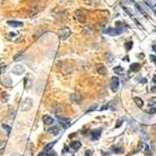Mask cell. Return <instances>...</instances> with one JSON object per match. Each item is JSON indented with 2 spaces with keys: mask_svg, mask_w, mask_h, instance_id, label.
Here are the masks:
<instances>
[{
  "mask_svg": "<svg viewBox=\"0 0 156 156\" xmlns=\"http://www.w3.org/2000/svg\"><path fill=\"white\" fill-rule=\"evenodd\" d=\"M33 107V100L30 98H25L24 100H22V102L20 103V109L22 111H29L31 110Z\"/></svg>",
  "mask_w": 156,
  "mask_h": 156,
  "instance_id": "cell-1",
  "label": "cell"
},
{
  "mask_svg": "<svg viewBox=\"0 0 156 156\" xmlns=\"http://www.w3.org/2000/svg\"><path fill=\"white\" fill-rule=\"evenodd\" d=\"M117 24H118L117 28H109V29H107L106 33L109 34V35H119V34H121L122 31H123V29L120 26V22H118Z\"/></svg>",
  "mask_w": 156,
  "mask_h": 156,
  "instance_id": "cell-2",
  "label": "cell"
},
{
  "mask_svg": "<svg viewBox=\"0 0 156 156\" xmlns=\"http://www.w3.org/2000/svg\"><path fill=\"white\" fill-rule=\"evenodd\" d=\"M70 34H72V31H70L68 28H63V29H61V30L58 31V38H59L62 41H64V40L68 39V38L70 36Z\"/></svg>",
  "mask_w": 156,
  "mask_h": 156,
  "instance_id": "cell-3",
  "label": "cell"
},
{
  "mask_svg": "<svg viewBox=\"0 0 156 156\" xmlns=\"http://www.w3.org/2000/svg\"><path fill=\"white\" fill-rule=\"evenodd\" d=\"M75 16H76V20L78 22H80V23H84L86 21V13L82 10H80V9L75 12Z\"/></svg>",
  "mask_w": 156,
  "mask_h": 156,
  "instance_id": "cell-4",
  "label": "cell"
},
{
  "mask_svg": "<svg viewBox=\"0 0 156 156\" xmlns=\"http://www.w3.org/2000/svg\"><path fill=\"white\" fill-rule=\"evenodd\" d=\"M58 122H59V124H61L64 129H67V128L69 126V124H70V120H69V119H67V118H62V117H58Z\"/></svg>",
  "mask_w": 156,
  "mask_h": 156,
  "instance_id": "cell-5",
  "label": "cell"
},
{
  "mask_svg": "<svg viewBox=\"0 0 156 156\" xmlns=\"http://www.w3.org/2000/svg\"><path fill=\"white\" fill-rule=\"evenodd\" d=\"M118 88H119V78L118 77H112V79H111V89L113 92L118 90Z\"/></svg>",
  "mask_w": 156,
  "mask_h": 156,
  "instance_id": "cell-6",
  "label": "cell"
},
{
  "mask_svg": "<svg viewBox=\"0 0 156 156\" xmlns=\"http://www.w3.org/2000/svg\"><path fill=\"white\" fill-rule=\"evenodd\" d=\"M12 73L16 75H22L24 73V67L22 65H16L13 67V69H12Z\"/></svg>",
  "mask_w": 156,
  "mask_h": 156,
  "instance_id": "cell-7",
  "label": "cell"
},
{
  "mask_svg": "<svg viewBox=\"0 0 156 156\" xmlns=\"http://www.w3.org/2000/svg\"><path fill=\"white\" fill-rule=\"evenodd\" d=\"M70 100H72V102H74L75 105H80V102H82V97H80V95L73 93V95L70 96Z\"/></svg>",
  "mask_w": 156,
  "mask_h": 156,
  "instance_id": "cell-8",
  "label": "cell"
},
{
  "mask_svg": "<svg viewBox=\"0 0 156 156\" xmlns=\"http://www.w3.org/2000/svg\"><path fill=\"white\" fill-rule=\"evenodd\" d=\"M96 69H97V72H98L100 75L107 74V68H106V66L103 65V64H98V65H96Z\"/></svg>",
  "mask_w": 156,
  "mask_h": 156,
  "instance_id": "cell-9",
  "label": "cell"
},
{
  "mask_svg": "<svg viewBox=\"0 0 156 156\" xmlns=\"http://www.w3.org/2000/svg\"><path fill=\"white\" fill-rule=\"evenodd\" d=\"M53 111H54V113L59 117V115H62V112H63V108L61 107V105H58V103H55L54 106H53Z\"/></svg>",
  "mask_w": 156,
  "mask_h": 156,
  "instance_id": "cell-10",
  "label": "cell"
},
{
  "mask_svg": "<svg viewBox=\"0 0 156 156\" xmlns=\"http://www.w3.org/2000/svg\"><path fill=\"white\" fill-rule=\"evenodd\" d=\"M101 135V129H98V130H95V131L91 132V140L96 141L98 140Z\"/></svg>",
  "mask_w": 156,
  "mask_h": 156,
  "instance_id": "cell-11",
  "label": "cell"
},
{
  "mask_svg": "<svg viewBox=\"0 0 156 156\" xmlns=\"http://www.w3.org/2000/svg\"><path fill=\"white\" fill-rule=\"evenodd\" d=\"M43 122L46 125H51V124L54 123V119L52 117H49V115H44L43 117Z\"/></svg>",
  "mask_w": 156,
  "mask_h": 156,
  "instance_id": "cell-12",
  "label": "cell"
},
{
  "mask_svg": "<svg viewBox=\"0 0 156 156\" xmlns=\"http://www.w3.org/2000/svg\"><path fill=\"white\" fill-rule=\"evenodd\" d=\"M2 84L6 86V87H11L12 86V80H11V78L10 77H7V76H5V77H2Z\"/></svg>",
  "mask_w": 156,
  "mask_h": 156,
  "instance_id": "cell-13",
  "label": "cell"
},
{
  "mask_svg": "<svg viewBox=\"0 0 156 156\" xmlns=\"http://www.w3.org/2000/svg\"><path fill=\"white\" fill-rule=\"evenodd\" d=\"M20 38V33H16V32H10L8 34V39L10 41H16L18 39Z\"/></svg>",
  "mask_w": 156,
  "mask_h": 156,
  "instance_id": "cell-14",
  "label": "cell"
},
{
  "mask_svg": "<svg viewBox=\"0 0 156 156\" xmlns=\"http://www.w3.org/2000/svg\"><path fill=\"white\" fill-rule=\"evenodd\" d=\"M70 147L73 148L74 151H78L79 148L82 147V143L79 141H74V142L70 143Z\"/></svg>",
  "mask_w": 156,
  "mask_h": 156,
  "instance_id": "cell-15",
  "label": "cell"
},
{
  "mask_svg": "<svg viewBox=\"0 0 156 156\" xmlns=\"http://www.w3.org/2000/svg\"><path fill=\"white\" fill-rule=\"evenodd\" d=\"M8 25L13 26V28H21L23 26V23L20 21H8Z\"/></svg>",
  "mask_w": 156,
  "mask_h": 156,
  "instance_id": "cell-16",
  "label": "cell"
},
{
  "mask_svg": "<svg viewBox=\"0 0 156 156\" xmlns=\"http://www.w3.org/2000/svg\"><path fill=\"white\" fill-rule=\"evenodd\" d=\"M140 68H141V65L139 63H133V64H131V66H130V70H131V72H138Z\"/></svg>",
  "mask_w": 156,
  "mask_h": 156,
  "instance_id": "cell-17",
  "label": "cell"
},
{
  "mask_svg": "<svg viewBox=\"0 0 156 156\" xmlns=\"http://www.w3.org/2000/svg\"><path fill=\"white\" fill-rule=\"evenodd\" d=\"M134 102H135V105L138 106L139 108H142L144 106V102H143V100L139 97H134Z\"/></svg>",
  "mask_w": 156,
  "mask_h": 156,
  "instance_id": "cell-18",
  "label": "cell"
},
{
  "mask_svg": "<svg viewBox=\"0 0 156 156\" xmlns=\"http://www.w3.org/2000/svg\"><path fill=\"white\" fill-rule=\"evenodd\" d=\"M49 132L51 134H54V135H57L59 133V130H58L57 126H53V128H49Z\"/></svg>",
  "mask_w": 156,
  "mask_h": 156,
  "instance_id": "cell-19",
  "label": "cell"
},
{
  "mask_svg": "<svg viewBox=\"0 0 156 156\" xmlns=\"http://www.w3.org/2000/svg\"><path fill=\"white\" fill-rule=\"evenodd\" d=\"M54 144H55V142H53V143H49V144H47V145H46V146L44 147V152H45V153L47 154V153H49V151H51V149L53 148V146H54Z\"/></svg>",
  "mask_w": 156,
  "mask_h": 156,
  "instance_id": "cell-20",
  "label": "cell"
},
{
  "mask_svg": "<svg viewBox=\"0 0 156 156\" xmlns=\"http://www.w3.org/2000/svg\"><path fill=\"white\" fill-rule=\"evenodd\" d=\"M113 70H115L117 74H119V75H122V74H123V72H124L123 68H122L121 66H117V67H115Z\"/></svg>",
  "mask_w": 156,
  "mask_h": 156,
  "instance_id": "cell-21",
  "label": "cell"
},
{
  "mask_svg": "<svg viewBox=\"0 0 156 156\" xmlns=\"http://www.w3.org/2000/svg\"><path fill=\"white\" fill-rule=\"evenodd\" d=\"M1 99H2L3 102H7L9 99V95L8 93H6V92H2V93H1Z\"/></svg>",
  "mask_w": 156,
  "mask_h": 156,
  "instance_id": "cell-22",
  "label": "cell"
},
{
  "mask_svg": "<svg viewBox=\"0 0 156 156\" xmlns=\"http://www.w3.org/2000/svg\"><path fill=\"white\" fill-rule=\"evenodd\" d=\"M24 86L26 88H30V87H31V79H30V78H25L24 79Z\"/></svg>",
  "mask_w": 156,
  "mask_h": 156,
  "instance_id": "cell-23",
  "label": "cell"
},
{
  "mask_svg": "<svg viewBox=\"0 0 156 156\" xmlns=\"http://www.w3.org/2000/svg\"><path fill=\"white\" fill-rule=\"evenodd\" d=\"M132 46H133V42H126L125 43V49L126 51H130V49H132Z\"/></svg>",
  "mask_w": 156,
  "mask_h": 156,
  "instance_id": "cell-24",
  "label": "cell"
},
{
  "mask_svg": "<svg viewBox=\"0 0 156 156\" xmlns=\"http://www.w3.org/2000/svg\"><path fill=\"white\" fill-rule=\"evenodd\" d=\"M148 103H149V106L152 107V106H154V105H156V98H152L148 100Z\"/></svg>",
  "mask_w": 156,
  "mask_h": 156,
  "instance_id": "cell-25",
  "label": "cell"
},
{
  "mask_svg": "<svg viewBox=\"0 0 156 156\" xmlns=\"http://www.w3.org/2000/svg\"><path fill=\"white\" fill-rule=\"evenodd\" d=\"M2 128H3V129L7 131V133H8V134L10 133V131H11V128H10L9 125H7V124H2Z\"/></svg>",
  "mask_w": 156,
  "mask_h": 156,
  "instance_id": "cell-26",
  "label": "cell"
},
{
  "mask_svg": "<svg viewBox=\"0 0 156 156\" xmlns=\"http://www.w3.org/2000/svg\"><path fill=\"white\" fill-rule=\"evenodd\" d=\"M6 68H7L6 64H0V73H3L6 70Z\"/></svg>",
  "mask_w": 156,
  "mask_h": 156,
  "instance_id": "cell-27",
  "label": "cell"
},
{
  "mask_svg": "<svg viewBox=\"0 0 156 156\" xmlns=\"http://www.w3.org/2000/svg\"><path fill=\"white\" fill-rule=\"evenodd\" d=\"M112 151H113L115 153H122V152H123V149H122V148H120V147H117V148L112 147Z\"/></svg>",
  "mask_w": 156,
  "mask_h": 156,
  "instance_id": "cell-28",
  "label": "cell"
},
{
  "mask_svg": "<svg viewBox=\"0 0 156 156\" xmlns=\"http://www.w3.org/2000/svg\"><path fill=\"white\" fill-rule=\"evenodd\" d=\"M96 109H97V105H93V106H92V107H91V108H89V109H88V110H87V113H88V112H91V111H95V110H96Z\"/></svg>",
  "mask_w": 156,
  "mask_h": 156,
  "instance_id": "cell-29",
  "label": "cell"
},
{
  "mask_svg": "<svg viewBox=\"0 0 156 156\" xmlns=\"http://www.w3.org/2000/svg\"><path fill=\"white\" fill-rule=\"evenodd\" d=\"M156 112V108H152L151 110H148L147 111V113H149V115H154Z\"/></svg>",
  "mask_w": 156,
  "mask_h": 156,
  "instance_id": "cell-30",
  "label": "cell"
},
{
  "mask_svg": "<svg viewBox=\"0 0 156 156\" xmlns=\"http://www.w3.org/2000/svg\"><path fill=\"white\" fill-rule=\"evenodd\" d=\"M123 123V120L122 119H120V120H118V123H117V125H115V128H119L121 124Z\"/></svg>",
  "mask_w": 156,
  "mask_h": 156,
  "instance_id": "cell-31",
  "label": "cell"
},
{
  "mask_svg": "<svg viewBox=\"0 0 156 156\" xmlns=\"http://www.w3.org/2000/svg\"><path fill=\"white\" fill-rule=\"evenodd\" d=\"M109 108V105H107V106H103V107H101L100 108V110L102 111V110H106V109H108Z\"/></svg>",
  "mask_w": 156,
  "mask_h": 156,
  "instance_id": "cell-32",
  "label": "cell"
},
{
  "mask_svg": "<svg viewBox=\"0 0 156 156\" xmlns=\"http://www.w3.org/2000/svg\"><path fill=\"white\" fill-rule=\"evenodd\" d=\"M13 113H14V111L11 109V110H10V117H11V118H13Z\"/></svg>",
  "mask_w": 156,
  "mask_h": 156,
  "instance_id": "cell-33",
  "label": "cell"
},
{
  "mask_svg": "<svg viewBox=\"0 0 156 156\" xmlns=\"http://www.w3.org/2000/svg\"><path fill=\"white\" fill-rule=\"evenodd\" d=\"M151 91H152V92H156V86H154V87H152V89H151Z\"/></svg>",
  "mask_w": 156,
  "mask_h": 156,
  "instance_id": "cell-34",
  "label": "cell"
},
{
  "mask_svg": "<svg viewBox=\"0 0 156 156\" xmlns=\"http://www.w3.org/2000/svg\"><path fill=\"white\" fill-rule=\"evenodd\" d=\"M153 82L156 84V75H154V77H153Z\"/></svg>",
  "mask_w": 156,
  "mask_h": 156,
  "instance_id": "cell-35",
  "label": "cell"
},
{
  "mask_svg": "<svg viewBox=\"0 0 156 156\" xmlns=\"http://www.w3.org/2000/svg\"><path fill=\"white\" fill-rule=\"evenodd\" d=\"M12 156H21V155H19V154H12Z\"/></svg>",
  "mask_w": 156,
  "mask_h": 156,
  "instance_id": "cell-36",
  "label": "cell"
},
{
  "mask_svg": "<svg viewBox=\"0 0 156 156\" xmlns=\"http://www.w3.org/2000/svg\"><path fill=\"white\" fill-rule=\"evenodd\" d=\"M153 8L155 9V12H156V3H155V5H154V7H153Z\"/></svg>",
  "mask_w": 156,
  "mask_h": 156,
  "instance_id": "cell-37",
  "label": "cell"
},
{
  "mask_svg": "<svg viewBox=\"0 0 156 156\" xmlns=\"http://www.w3.org/2000/svg\"><path fill=\"white\" fill-rule=\"evenodd\" d=\"M153 128H154V129L156 130V124H154V125H153Z\"/></svg>",
  "mask_w": 156,
  "mask_h": 156,
  "instance_id": "cell-38",
  "label": "cell"
}]
</instances>
